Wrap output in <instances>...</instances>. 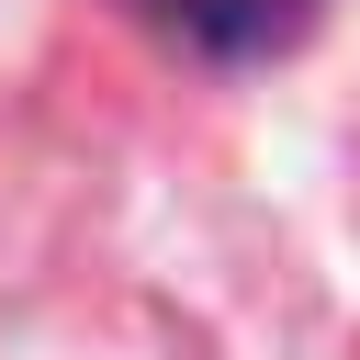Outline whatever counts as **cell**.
Returning <instances> with one entry per match:
<instances>
[{
    "label": "cell",
    "mask_w": 360,
    "mask_h": 360,
    "mask_svg": "<svg viewBox=\"0 0 360 360\" xmlns=\"http://www.w3.org/2000/svg\"><path fill=\"white\" fill-rule=\"evenodd\" d=\"M146 11L202 56H270V45H292L315 22V0H146Z\"/></svg>",
    "instance_id": "1"
}]
</instances>
